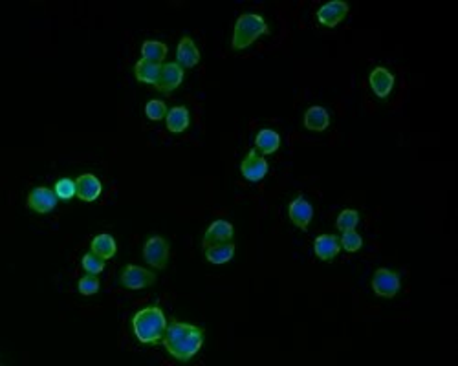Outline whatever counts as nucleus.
<instances>
[{
  "mask_svg": "<svg viewBox=\"0 0 458 366\" xmlns=\"http://www.w3.org/2000/svg\"><path fill=\"white\" fill-rule=\"evenodd\" d=\"M81 266H83V269H85L88 275H99L101 271L105 269V260L99 258L97 255H94L90 251V253H86V255L83 256Z\"/></svg>",
  "mask_w": 458,
  "mask_h": 366,
  "instance_id": "obj_26",
  "label": "nucleus"
},
{
  "mask_svg": "<svg viewBox=\"0 0 458 366\" xmlns=\"http://www.w3.org/2000/svg\"><path fill=\"white\" fill-rule=\"evenodd\" d=\"M255 147H257V151H261L264 156L273 154V152H277L279 147H281V135L275 131L264 128V131L259 132L257 138H255Z\"/></svg>",
  "mask_w": 458,
  "mask_h": 366,
  "instance_id": "obj_22",
  "label": "nucleus"
},
{
  "mask_svg": "<svg viewBox=\"0 0 458 366\" xmlns=\"http://www.w3.org/2000/svg\"><path fill=\"white\" fill-rule=\"evenodd\" d=\"M368 83H370V88H373L374 94H376L379 99H385L394 88V76L387 68L376 66V68L370 72V76H368Z\"/></svg>",
  "mask_w": 458,
  "mask_h": 366,
  "instance_id": "obj_12",
  "label": "nucleus"
},
{
  "mask_svg": "<svg viewBox=\"0 0 458 366\" xmlns=\"http://www.w3.org/2000/svg\"><path fill=\"white\" fill-rule=\"evenodd\" d=\"M270 28H268L266 20L262 19L257 13H244L235 22V31H233L231 46L233 50L242 51L250 48V46L262 35H268Z\"/></svg>",
  "mask_w": 458,
  "mask_h": 366,
  "instance_id": "obj_3",
  "label": "nucleus"
},
{
  "mask_svg": "<svg viewBox=\"0 0 458 366\" xmlns=\"http://www.w3.org/2000/svg\"><path fill=\"white\" fill-rule=\"evenodd\" d=\"M57 201H59V198H57L56 191H51L48 187H35L28 194L26 206L31 211L39 213V215H48V213L56 209Z\"/></svg>",
  "mask_w": 458,
  "mask_h": 366,
  "instance_id": "obj_7",
  "label": "nucleus"
},
{
  "mask_svg": "<svg viewBox=\"0 0 458 366\" xmlns=\"http://www.w3.org/2000/svg\"><path fill=\"white\" fill-rule=\"evenodd\" d=\"M90 251L94 255H97L103 260H111L116 255L117 246L116 240H114V236L106 235V233H101V235L94 236V240L90 244Z\"/></svg>",
  "mask_w": 458,
  "mask_h": 366,
  "instance_id": "obj_19",
  "label": "nucleus"
},
{
  "mask_svg": "<svg viewBox=\"0 0 458 366\" xmlns=\"http://www.w3.org/2000/svg\"><path fill=\"white\" fill-rule=\"evenodd\" d=\"M99 278H97V275H88L86 273L83 278H79V282H77V290H79L81 295L85 297H90V295H96L97 291H99Z\"/></svg>",
  "mask_w": 458,
  "mask_h": 366,
  "instance_id": "obj_28",
  "label": "nucleus"
},
{
  "mask_svg": "<svg viewBox=\"0 0 458 366\" xmlns=\"http://www.w3.org/2000/svg\"><path fill=\"white\" fill-rule=\"evenodd\" d=\"M167 353L178 363L191 361L204 344V330L189 322L171 321L161 339Z\"/></svg>",
  "mask_w": 458,
  "mask_h": 366,
  "instance_id": "obj_1",
  "label": "nucleus"
},
{
  "mask_svg": "<svg viewBox=\"0 0 458 366\" xmlns=\"http://www.w3.org/2000/svg\"><path fill=\"white\" fill-rule=\"evenodd\" d=\"M167 44L163 42H158V40H145L143 44H141V59L151 60V63H156V65H161L163 59L167 57Z\"/></svg>",
  "mask_w": 458,
  "mask_h": 366,
  "instance_id": "obj_23",
  "label": "nucleus"
},
{
  "mask_svg": "<svg viewBox=\"0 0 458 366\" xmlns=\"http://www.w3.org/2000/svg\"><path fill=\"white\" fill-rule=\"evenodd\" d=\"M167 330L165 313L160 306H149L136 311L132 317V331L138 341L147 347H154L163 339Z\"/></svg>",
  "mask_w": 458,
  "mask_h": 366,
  "instance_id": "obj_2",
  "label": "nucleus"
},
{
  "mask_svg": "<svg viewBox=\"0 0 458 366\" xmlns=\"http://www.w3.org/2000/svg\"><path fill=\"white\" fill-rule=\"evenodd\" d=\"M161 72V65H156V63H151V60L147 59H140L134 66V76L140 83L143 85H152L156 86L158 77H160Z\"/></svg>",
  "mask_w": 458,
  "mask_h": 366,
  "instance_id": "obj_21",
  "label": "nucleus"
},
{
  "mask_svg": "<svg viewBox=\"0 0 458 366\" xmlns=\"http://www.w3.org/2000/svg\"><path fill=\"white\" fill-rule=\"evenodd\" d=\"M167 112H169V108H167L165 103L160 99H151L145 105V116L151 121L165 119Z\"/></svg>",
  "mask_w": 458,
  "mask_h": 366,
  "instance_id": "obj_27",
  "label": "nucleus"
},
{
  "mask_svg": "<svg viewBox=\"0 0 458 366\" xmlns=\"http://www.w3.org/2000/svg\"><path fill=\"white\" fill-rule=\"evenodd\" d=\"M233 238V226L227 220H215L211 226L207 227L202 246L209 247L222 242H229Z\"/></svg>",
  "mask_w": 458,
  "mask_h": 366,
  "instance_id": "obj_15",
  "label": "nucleus"
},
{
  "mask_svg": "<svg viewBox=\"0 0 458 366\" xmlns=\"http://www.w3.org/2000/svg\"><path fill=\"white\" fill-rule=\"evenodd\" d=\"M169 253H171V246L163 236H151L143 246V260L154 269H165L169 264Z\"/></svg>",
  "mask_w": 458,
  "mask_h": 366,
  "instance_id": "obj_4",
  "label": "nucleus"
},
{
  "mask_svg": "<svg viewBox=\"0 0 458 366\" xmlns=\"http://www.w3.org/2000/svg\"><path fill=\"white\" fill-rule=\"evenodd\" d=\"M304 126L308 131L313 132H322L327 131L330 126V116H328L327 108L322 106H310L306 112H304Z\"/></svg>",
  "mask_w": 458,
  "mask_h": 366,
  "instance_id": "obj_18",
  "label": "nucleus"
},
{
  "mask_svg": "<svg viewBox=\"0 0 458 366\" xmlns=\"http://www.w3.org/2000/svg\"><path fill=\"white\" fill-rule=\"evenodd\" d=\"M183 83V68L178 63H167L161 65L160 77H158L156 90L163 94H171Z\"/></svg>",
  "mask_w": 458,
  "mask_h": 366,
  "instance_id": "obj_10",
  "label": "nucleus"
},
{
  "mask_svg": "<svg viewBox=\"0 0 458 366\" xmlns=\"http://www.w3.org/2000/svg\"><path fill=\"white\" fill-rule=\"evenodd\" d=\"M359 224V213L356 209H345L341 211V215L338 216V220H336V227H338L339 231H356V227Z\"/></svg>",
  "mask_w": 458,
  "mask_h": 366,
  "instance_id": "obj_24",
  "label": "nucleus"
},
{
  "mask_svg": "<svg viewBox=\"0 0 458 366\" xmlns=\"http://www.w3.org/2000/svg\"><path fill=\"white\" fill-rule=\"evenodd\" d=\"M270 165L268 161L257 154V151H250L247 156L242 160L240 172L247 181H261L266 178Z\"/></svg>",
  "mask_w": 458,
  "mask_h": 366,
  "instance_id": "obj_9",
  "label": "nucleus"
},
{
  "mask_svg": "<svg viewBox=\"0 0 458 366\" xmlns=\"http://www.w3.org/2000/svg\"><path fill=\"white\" fill-rule=\"evenodd\" d=\"M313 251L316 256L322 262H332L341 251V244L336 235H319L313 242Z\"/></svg>",
  "mask_w": 458,
  "mask_h": 366,
  "instance_id": "obj_13",
  "label": "nucleus"
},
{
  "mask_svg": "<svg viewBox=\"0 0 458 366\" xmlns=\"http://www.w3.org/2000/svg\"><path fill=\"white\" fill-rule=\"evenodd\" d=\"M373 290L378 297H385V299H393V297L398 295L400 288H402V281H400V275L396 271L385 269V267H379V269L374 271L373 276Z\"/></svg>",
  "mask_w": 458,
  "mask_h": 366,
  "instance_id": "obj_6",
  "label": "nucleus"
},
{
  "mask_svg": "<svg viewBox=\"0 0 458 366\" xmlns=\"http://www.w3.org/2000/svg\"><path fill=\"white\" fill-rule=\"evenodd\" d=\"M77 198L83 201H96L103 192V183L94 174H81L76 180Z\"/></svg>",
  "mask_w": 458,
  "mask_h": 366,
  "instance_id": "obj_14",
  "label": "nucleus"
},
{
  "mask_svg": "<svg viewBox=\"0 0 458 366\" xmlns=\"http://www.w3.org/2000/svg\"><path fill=\"white\" fill-rule=\"evenodd\" d=\"M339 244H341L343 249L348 251V253H356V251H359L363 247V238L361 235L356 231H345L341 238H339Z\"/></svg>",
  "mask_w": 458,
  "mask_h": 366,
  "instance_id": "obj_29",
  "label": "nucleus"
},
{
  "mask_svg": "<svg viewBox=\"0 0 458 366\" xmlns=\"http://www.w3.org/2000/svg\"><path fill=\"white\" fill-rule=\"evenodd\" d=\"M204 255H206V260L211 264H226L235 256V244L222 242V244L204 247Z\"/></svg>",
  "mask_w": 458,
  "mask_h": 366,
  "instance_id": "obj_20",
  "label": "nucleus"
},
{
  "mask_svg": "<svg viewBox=\"0 0 458 366\" xmlns=\"http://www.w3.org/2000/svg\"><path fill=\"white\" fill-rule=\"evenodd\" d=\"M177 60L181 68H195L200 63V51H198L197 44H195V40L191 37H183L178 42Z\"/></svg>",
  "mask_w": 458,
  "mask_h": 366,
  "instance_id": "obj_16",
  "label": "nucleus"
},
{
  "mask_svg": "<svg viewBox=\"0 0 458 366\" xmlns=\"http://www.w3.org/2000/svg\"><path fill=\"white\" fill-rule=\"evenodd\" d=\"M57 198L63 201H70L74 196H77V183L70 178H60L56 181V187H54Z\"/></svg>",
  "mask_w": 458,
  "mask_h": 366,
  "instance_id": "obj_25",
  "label": "nucleus"
},
{
  "mask_svg": "<svg viewBox=\"0 0 458 366\" xmlns=\"http://www.w3.org/2000/svg\"><path fill=\"white\" fill-rule=\"evenodd\" d=\"M189 125H191V116H189V110H187L186 106H174V108L167 112L165 126L167 131L172 132V134L186 132Z\"/></svg>",
  "mask_w": 458,
  "mask_h": 366,
  "instance_id": "obj_17",
  "label": "nucleus"
},
{
  "mask_svg": "<svg viewBox=\"0 0 458 366\" xmlns=\"http://www.w3.org/2000/svg\"><path fill=\"white\" fill-rule=\"evenodd\" d=\"M347 15L348 4L345 0H332V2L322 4L318 10L319 24L327 26V28H336L338 24H341Z\"/></svg>",
  "mask_w": 458,
  "mask_h": 366,
  "instance_id": "obj_8",
  "label": "nucleus"
},
{
  "mask_svg": "<svg viewBox=\"0 0 458 366\" xmlns=\"http://www.w3.org/2000/svg\"><path fill=\"white\" fill-rule=\"evenodd\" d=\"M121 286L126 288V290H145V288L152 286L156 282V275L152 271L145 269L141 266H134V264H126L123 267L120 275Z\"/></svg>",
  "mask_w": 458,
  "mask_h": 366,
  "instance_id": "obj_5",
  "label": "nucleus"
},
{
  "mask_svg": "<svg viewBox=\"0 0 458 366\" xmlns=\"http://www.w3.org/2000/svg\"><path fill=\"white\" fill-rule=\"evenodd\" d=\"M288 215H290V220H292L293 226H297L299 229L306 231L310 222L313 218V207L310 201H306L302 196L295 198V200L290 203L288 207Z\"/></svg>",
  "mask_w": 458,
  "mask_h": 366,
  "instance_id": "obj_11",
  "label": "nucleus"
}]
</instances>
